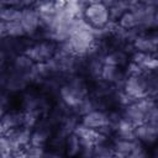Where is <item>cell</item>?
I'll use <instances>...</instances> for the list:
<instances>
[{"label": "cell", "mask_w": 158, "mask_h": 158, "mask_svg": "<svg viewBox=\"0 0 158 158\" xmlns=\"http://www.w3.org/2000/svg\"><path fill=\"white\" fill-rule=\"evenodd\" d=\"M90 94L89 80L81 74H73L67 77L63 84L59 86L58 99L69 109H74L79 101Z\"/></svg>", "instance_id": "obj_1"}, {"label": "cell", "mask_w": 158, "mask_h": 158, "mask_svg": "<svg viewBox=\"0 0 158 158\" xmlns=\"http://www.w3.org/2000/svg\"><path fill=\"white\" fill-rule=\"evenodd\" d=\"M83 19L93 28H105L112 21L109 7L101 1L86 5L83 10Z\"/></svg>", "instance_id": "obj_2"}, {"label": "cell", "mask_w": 158, "mask_h": 158, "mask_svg": "<svg viewBox=\"0 0 158 158\" xmlns=\"http://www.w3.org/2000/svg\"><path fill=\"white\" fill-rule=\"evenodd\" d=\"M56 52H57V43L47 38L32 41L25 51V53L35 63H44L52 59Z\"/></svg>", "instance_id": "obj_3"}, {"label": "cell", "mask_w": 158, "mask_h": 158, "mask_svg": "<svg viewBox=\"0 0 158 158\" xmlns=\"http://www.w3.org/2000/svg\"><path fill=\"white\" fill-rule=\"evenodd\" d=\"M121 89L133 100H138L144 96H148V81L146 73L126 74Z\"/></svg>", "instance_id": "obj_4"}, {"label": "cell", "mask_w": 158, "mask_h": 158, "mask_svg": "<svg viewBox=\"0 0 158 158\" xmlns=\"http://www.w3.org/2000/svg\"><path fill=\"white\" fill-rule=\"evenodd\" d=\"M20 22L23 27L26 37H36L41 32V21L35 6L22 7L20 15Z\"/></svg>", "instance_id": "obj_5"}, {"label": "cell", "mask_w": 158, "mask_h": 158, "mask_svg": "<svg viewBox=\"0 0 158 158\" xmlns=\"http://www.w3.org/2000/svg\"><path fill=\"white\" fill-rule=\"evenodd\" d=\"M133 52L156 54L157 52V35L156 31H142L131 42Z\"/></svg>", "instance_id": "obj_6"}, {"label": "cell", "mask_w": 158, "mask_h": 158, "mask_svg": "<svg viewBox=\"0 0 158 158\" xmlns=\"http://www.w3.org/2000/svg\"><path fill=\"white\" fill-rule=\"evenodd\" d=\"M158 137V123L144 121L135 126V138L143 143L146 147H151L156 143Z\"/></svg>", "instance_id": "obj_7"}, {"label": "cell", "mask_w": 158, "mask_h": 158, "mask_svg": "<svg viewBox=\"0 0 158 158\" xmlns=\"http://www.w3.org/2000/svg\"><path fill=\"white\" fill-rule=\"evenodd\" d=\"M79 123L89 130H94V131H99L102 127L109 125L107 121V112L105 110H91L84 115L80 116L79 118Z\"/></svg>", "instance_id": "obj_8"}, {"label": "cell", "mask_w": 158, "mask_h": 158, "mask_svg": "<svg viewBox=\"0 0 158 158\" xmlns=\"http://www.w3.org/2000/svg\"><path fill=\"white\" fill-rule=\"evenodd\" d=\"M35 67H36V63L25 52L17 53L15 57H12V59L10 60V64H9L10 69H12L14 72H16L19 74L25 75L28 79V81H30V78H31V74H32Z\"/></svg>", "instance_id": "obj_9"}, {"label": "cell", "mask_w": 158, "mask_h": 158, "mask_svg": "<svg viewBox=\"0 0 158 158\" xmlns=\"http://www.w3.org/2000/svg\"><path fill=\"white\" fill-rule=\"evenodd\" d=\"M125 78H126L125 68H120V67H116L112 64L104 63L102 69H101V74H100V79L102 81L111 84L116 88H121Z\"/></svg>", "instance_id": "obj_10"}, {"label": "cell", "mask_w": 158, "mask_h": 158, "mask_svg": "<svg viewBox=\"0 0 158 158\" xmlns=\"http://www.w3.org/2000/svg\"><path fill=\"white\" fill-rule=\"evenodd\" d=\"M23 117L25 112L21 109H7L2 116L0 117V125L2 126L4 131H9L16 127L23 126Z\"/></svg>", "instance_id": "obj_11"}, {"label": "cell", "mask_w": 158, "mask_h": 158, "mask_svg": "<svg viewBox=\"0 0 158 158\" xmlns=\"http://www.w3.org/2000/svg\"><path fill=\"white\" fill-rule=\"evenodd\" d=\"M131 59V54L123 47H112L109 48L104 56V62L112 64L120 68H125Z\"/></svg>", "instance_id": "obj_12"}, {"label": "cell", "mask_w": 158, "mask_h": 158, "mask_svg": "<svg viewBox=\"0 0 158 158\" xmlns=\"http://www.w3.org/2000/svg\"><path fill=\"white\" fill-rule=\"evenodd\" d=\"M137 139H125V138H112L111 139V146L115 157H130L133 147L136 146Z\"/></svg>", "instance_id": "obj_13"}, {"label": "cell", "mask_w": 158, "mask_h": 158, "mask_svg": "<svg viewBox=\"0 0 158 158\" xmlns=\"http://www.w3.org/2000/svg\"><path fill=\"white\" fill-rule=\"evenodd\" d=\"M81 151V142L80 138L74 133H69L65 137V143H64V156L69 157H77L80 154Z\"/></svg>", "instance_id": "obj_14"}, {"label": "cell", "mask_w": 158, "mask_h": 158, "mask_svg": "<svg viewBox=\"0 0 158 158\" xmlns=\"http://www.w3.org/2000/svg\"><path fill=\"white\" fill-rule=\"evenodd\" d=\"M115 22L122 30H139L138 28V20H137V17L132 10L125 11Z\"/></svg>", "instance_id": "obj_15"}, {"label": "cell", "mask_w": 158, "mask_h": 158, "mask_svg": "<svg viewBox=\"0 0 158 158\" xmlns=\"http://www.w3.org/2000/svg\"><path fill=\"white\" fill-rule=\"evenodd\" d=\"M93 157H95V158L115 157L114 151H112V146H111V139L93 144Z\"/></svg>", "instance_id": "obj_16"}, {"label": "cell", "mask_w": 158, "mask_h": 158, "mask_svg": "<svg viewBox=\"0 0 158 158\" xmlns=\"http://www.w3.org/2000/svg\"><path fill=\"white\" fill-rule=\"evenodd\" d=\"M20 15L21 7L19 6H2L0 9V21L4 23L20 20Z\"/></svg>", "instance_id": "obj_17"}, {"label": "cell", "mask_w": 158, "mask_h": 158, "mask_svg": "<svg viewBox=\"0 0 158 158\" xmlns=\"http://www.w3.org/2000/svg\"><path fill=\"white\" fill-rule=\"evenodd\" d=\"M5 35L6 37H11V38H22L26 37L23 27L20 22V20L17 21H10L5 23Z\"/></svg>", "instance_id": "obj_18"}, {"label": "cell", "mask_w": 158, "mask_h": 158, "mask_svg": "<svg viewBox=\"0 0 158 158\" xmlns=\"http://www.w3.org/2000/svg\"><path fill=\"white\" fill-rule=\"evenodd\" d=\"M12 156V146L5 133H0V157Z\"/></svg>", "instance_id": "obj_19"}, {"label": "cell", "mask_w": 158, "mask_h": 158, "mask_svg": "<svg viewBox=\"0 0 158 158\" xmlns=\"http://www.w3.org/2000/svg\"><path fill=\"white\" fill-rule=\"evenodd\" d=\"M10 60H11V58H10L9 54L5 52V49L0 46V72L4 70V69H6V68L9 67Z\"/></svg>", "instance_id": "obj_20"}, {"label": "cell", "mask_w": 158, "mask_h": 158, "mask_svg": "<svg viewBox=\"0 0 158 158\" xmlns=\"http://www.w3.org/2000/svg\"><path fill=\"white\" fill-rule=\"evenodd\" d=\"M37 2V0H20L19 1V7H31L35 6Z\"/></svg>", "instance_id": "obj_21"}, {"label": "cell", "mask_w": 158, "mask_h": 158, "mask_svg": "<svg viewBox=\"0 0 158 158\" xmlns=\"http://www.w3.org/2000/svg\"><path fill=\"white\" fill-rule=\"evenodd\" d=\"M20 0H0V4L2 6H19Z\"/></svg>", "instance_id": "obj_22"}, {"label": "cell", "mask_w": 158, "mask_h": 158, "mask_svg": "<svg viewBox=\"0 0 158 158\" xmlns=\"http://www.w3.org/2000/svg\"><path fill=\"white\" fill-rule=\"evenodd\" d=\"M6 35H5V23L0 21V42L2 41V38H5Z\"/></svg>", "instance_id": "obj_23"}, {"label": "cell", "mask_w": 158, "mask_h": 158, "mask_svg": "<svg viewBox=\"0 0 158 158\" xmlns=\"http://www.w3.org/2000/svg\"><path fill=\"white\" fill-rule=\"evenodd\" d=\"M65 2H78V0H64Z\"/></svg>", "instance_id": "obj_24"}]
</instances>
